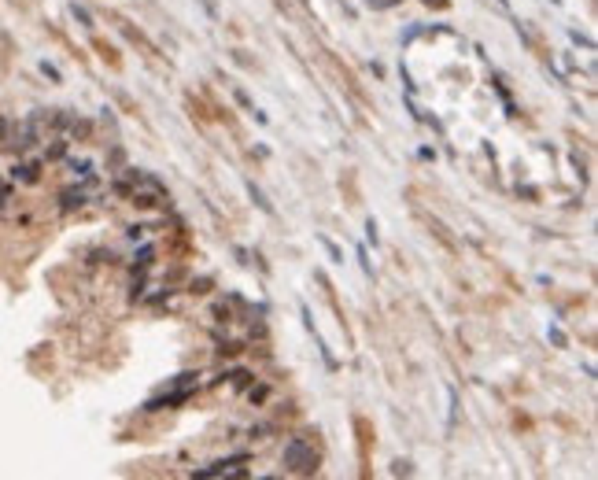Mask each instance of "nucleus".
I'll return each mask as SVG.
<instances>
[{
	"mask_svg": "<svg viewBox=\"0 0 598 480\" xmlns=\"http://www.w3.org/2000/svg\"><path fill=\"white\" fill-rule=\"evenodd\" d=\"M281 462H284V469L307 477V473H314V469H318V451H314V443L307 440V436H292V440L284 443Z\"/></svg>",
	"mask_w": 598,
	"mask_h": 480,
	"instance_id": "f257e3e1",
	"label": "nucleus"
},
{
	"mask_svg": "<svg viewBox=\"0 0 598 480\" xmlns=\"http://www.w3.org/2000/svg\"><path fill=\"white\" fill-rule=\"evenodd\" d=\"M93 189H96V181H81V185H70V189H63L59 192V211H78L89 204V196H93Z\"/></svg>",
	"mask_w": 598,
	"mask_h": 480,
	"instance_id": "f03ea898",
	"label": "nucleus"
},
{
	"mask_svg": "<svg viewBox=\"0 0 598 480\" xmlns=\"http://www.w3.org/2000/svg\"><path fill=\"white\" fill-rule=\"evenodd\" d=\"M244 462H248V454H233V458H218V462H211L204 469H196V477H222V473H244Z\"/></svg>",
	"mask_w": 598,
	"mask_h": 480,
	"instance_id": "7ed1b4c3",
	"label": "nucleus"
},
{
	"mask_svg": "<svg viewBox=\"0 0 598 480\" xmlns=\"http://www.w3.org/2000/svg\"><path fill=\"white\" fill-rule=\"evenodd\" d=\"M192 396V388H177V392H170V396H155V399H148L144 403V410H166V407H177V403H185Z\"/></svg>",
	"mask_w": 598,
	"mask_h": 480,
	"instance_id": "20e7f679",
	"label": "nucleus"
},
{
	"mask_svg": "<svg viewBox=\"0 0 598 480\" xmlns=\"http://www.w3.org/2000/svg\"><path fill=\"white\" fill-rule=\"evenodd\" d=\"M12 177L15 181H26V185H34V181L41 177V159H26V163H19L12 170Z\"/></svg>",
	"mask_w": 598,
	"mask_h": 480,
	"instance_id": "39448f33",
	"label": "nucleus"
},
{
	"mask_svg": "<svg viewBox=\"0 0 598 480\" xmlns=\"http://www.w3.org/2000/svg\"><path fill=\"white\" fill-rule=\"evenodd\" d=\"M67 170L74 177H81V181L93 177V163H89V159H67Z\"/></svg>",
	"mask_w": 598,
	"mask_h": 480,
	"instance_id": "423d86ee",
	"label": "nucleus"
},
{
	"mask_svg": "<svg viewBox=\"0 0 598 480\" xmlns=\"http://www.w3.org/2000/svg\"><path fill=\"white\" fill-rule=\"evenodd\" d=\"M152 262H155V248H152V244H144V248L133 251V266H137V270H148Z\"/></svg>",
	"mask_w": 598,
	"mask_h": 480,
	"instance_id": "0eeeda50",
	"label": "nucleus"
},
{
	"mask_svg": "<svg viewBox=\"0 0 598 480\" xmlns=\"http://www.w3.org/2000/svg\"><path fill=\"white\" fill-rule=\"evenodd\" d=\"M45 159H67V141H63V137H56V141L45 148Z\"/></svg>",
	"mask_w": 598,
	"mask_h": 480,
	"instance_id": "6e6552de",
	"label": "nucleus"
},
{
	"mask_svg": "<svg viewBox=\"0 0 598 480\" xmlns=\"http://www.w3.org/2000/svg\"><path fill=\"white\" fill-rule=\"evenodd\" d=\"M248 192H251V200H255V204H259V207L266 211V215H270V211H273V207H270V200H266V196H262V189H259V185H255V181H248Z\"/></svg>",
	"mask_w": 598,
	"mask_h": 480,
	"instance_id": "1a4fd4ad",
	"label": "nucleus"
},
{
	"mask_svg": "<svg viewBox=\"0 0 598 480\" xmlns=\"http://www.w3.org/2000/svg\"><path fill=\"white\" fill-rule=\"evenodd\" d=\"M251 381H255V373H248V369H233V384H237V388H248Z\"/></svg>",
	"mask_w": 598,
	"mask_h": 480,
	"instance_id": "9d476101",
	"label": "nucleus"
},
{
	"mask_svg": "<svg viewBox=\"0 0 598 480\" xmlns=\"http://www.w3.org/2000/svg\"><path fill=\"white\" fill-rule=\"evenodd\" d=\"M322 244H325V251H329V259H333V262H344V255H340V248H336V244H333V240H329V237H322Z\"/></svg>",
	"mask_w": 598,
	"mask_h": 480,
	"instance_id": "9b49d317",
	"label": "nucleus"
},
{
	"mask_svg": "<svg viewBox=\"0 0 598 480\" xmlns=\"http://www.w3.org/2000/svg\"><path fill=\"white\" fill-rule=\"evenodd\" d=\"M70 12H74V19H78L81 26H93V19H89V12H85V8H78V4H74Z\"/></svg>",
	"mask_w": 598,
	"mask_h": 480,
	"instance_id": "f8f14e48",
	"label": "nucleus"
},
{
	"mask_svg": "<svg viewBox=\"0 0 598 480\" xmlns=\"http://www.w3.org/2000/svg\"><path fill=\"white\" fill-rule=\"evenodd\" d=\"M8 200H12V185H8V181H4V177H0V207H4V204H8Z\"/></svg>",
	"mask_w": 598,
	"mask_h": 480,
	"instance_id": "ddd939ff",
	"label": "nucleus"
},
{
	"mask_svg": "<svg viewBox=\"0 0 598 480\" xmlns=\"http://www.w3.org/2000/svg\"><path fill=\"white\" fill-rule=\"evenodd\" d=\"M572 41H576V45H583V48H595V41H591V37H583L580 30H572Z\"/></svg>",
	"mask_w": 598,
	"mask_h": 480,
	"instance_id": "4468645a",
	"label": "nucleus"
},
{
	"mask_svg": "<svg viewBox=\"0 0 598 480\" xmlns=\"http://www.w3.org/2000/svg\"><path fill=\"white\" fill-rule=\"evenodd\" d=\"M144 229H148V226H130V229H126V237H130V240H141Z\"/></svg>",
	"mask_w": 598,
	"mask_h": 480,
	"instance_id": "2eb2a0df",
	"label": "nucleus"
},
{
	"mask_svg": "<svg viewBox=\"0 0 598 480\" xmlns=\"http://www.w3.org/2000/svg\"><path fill=\"white\" fill-rule=\"evenodd\" d=\"M358 266H362L366 273H373V266H369V259H366V248H358Z\"/></svg>",
	"mask_w": 598,
	"mask_h": 480,
	"instance_id": "dca6fc26",
	"label": "nucleus"
},
{
	"mask_svg": "<svg viewBox=\"0 0 598 480\" xmlns=\"http://www.w3.org/2000/svg\"><path fill=\"white\" fill-rule=\"evenodd\" d=\"M41 70H45V74H48V78H52V81H59V70H56V67H52V63H41Z\"/></svg>",
	"mask_w": 598,
	"mask_h": 480,
	"instance_id": "f3484780",
	"label": "nucleus"
},
{
	"mask_svg": "<svg viewBox=\"0 0 598 480\" xmlns=\"http://www.w3.org/2000/svg\"><path fill=\"white\" fill-rule=\"evenodd\" d=\"M550 340H554V344L561 347V344H565V333H561V329H550Z\"/></svg>",
	"mask_w": 598,
	"mask_h": 480,
	"instance_id": "a211bd4d",
	"label": "nucleus"
},
{
	"mask_svg": "<svg viewBox=\"0 0 598 480\" xmlns=\"http://www.w3.org/2000/svg\"><path fill=\"white\" fill-rule=\"evenodd\" d=\"M366 4H388V0H366Z\"/></svg>",
	"mask_w": 598,
	"mask_h": 480,
	"instance_id": "6ab92c4d",
	"label": "nucleus"
},
{
	"mask_svg": "<svg viewBox=\"0 0 598 480\" xmlns=\"http://www.w3.org/2000/svg\"><path fill=\"white\" fill-rule=\"evenodd\" d=\"M303 4H307V0H303Z\"/></svg>",
	"mask_w": 598,
	"mask_h": 480,
	"instance_id": "aec40b11",
	"label": "nucleus"
}]
</instances>
